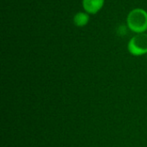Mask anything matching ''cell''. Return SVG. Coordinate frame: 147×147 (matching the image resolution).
Segmentation results:
<instances>
[{
	"label": "cell",
	"mask_w": 147,
	"mask_h": 147,
	"mask_svg": "<svg viewBox=\"0 0 147 147\" xmlns=\"http://www.w3.org/2000/svg\"><path fill=\"white\" fill-rule=\"evenodd\" d=\"M129 52L135 56L142 55L147 53V34H139L134 36L128 43Z\"/></svg>",
	"instance_id": "2"
},
{
	"label": "cell",
	"mask_w": 147,
	"mask_h": 147,
	"mask_svg": "<svg viewBox=\"0 0 147 147\" xmlns=\"http://www.w3.org/2000/svg\"><path fill=\"white\" fill-rule=\"evenodd\" d=\"M89 21V16L85 13L79 12L74 16V24L78 27L84 26L88 23Z\"/></svg>",
	"instance_id": "4"
},
{
	"label": "cell",
	"mask_w": 147,
	"mask_h": 147,
	"mask_svg": "<svg viewBox=\"0 0 147 147\" xmlns=\"http://www.w3.org/2000/svg\"><path fill=\"white\" fill-rule=\"evenodd\" d=\"M104 0H83L84 9L90 14H96L103 6Z\"/></svg>",
	"instance_id": "3"
},
{
	"label": "cell",
	"mask_w": 147,
	"mask_h": 147,
	"mask_svg": "<svg viewBox=\"0 0 147 147\" xmlns=\"http://www.w3.org/2000/svg\"><path fill=\"white\" fill-rule=\"evenodd\" d=\"M127 24L131 30L143 33L147 30V12L142 9L132 10L127 16Z\"/></svg>",
	"instance_id": "1"
}]
</instances>
